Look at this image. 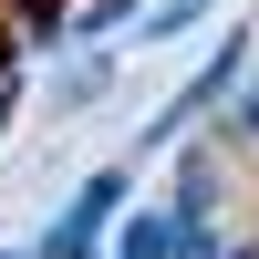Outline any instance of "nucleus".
I'll return each instance as SVG.
<instances>
[{
  "label": "nucleus",
  "mask_w": 259,
  "mask_h": 259,
  "mask_svg": "<svg viewBox=\"0 0 259 259\" xmlns=\"http://www.w3.org/2000/svg\"><path fill=\"white\" fill-rule=\"evenodd\" d=\"M124 197H135V187H124V166H94V177L73 187V218L41 239V259H94V228H104V218H124Z\"/></svg>",
  "instance_id": "nucleus-1"
},
{
  "label": "nucleus",
  "mask_w": 259,
  "mask_h": 259,
  "mask_svg": "<svg viewBox=\"0 0 259 259\" xmlns=\"http://www.w3.org/2000/svg\"><path fill=\"white\" fill-rule=\"evenodd\" d=\"M207 207H218V166H207V156H177V228L207 218Z\"/></svg>",
  "instance_id": "nucleus-2"
},
{
  "label": "nucleus",
  "mask_w": 259,
  "mask_h": 259,
  "mask_svg": "<svg viewBox=\"0 0 259 259\" xmlns=\"http://www.w3.org/2000/svg\"><path fill=\"white\" fill-rule=\"evenodd\" d=\"M207 21V0H156V11L135 21V41H177V31H197Z\"/></svg>",
  "instance_id": "nucleus-3"
},
{
  "label": "nucleus",
  "mask_w": 259,
  "mask_h": 259,
  "mask_svg": "<svg viewBox=\"0 0 259 259\" xmlns=\"http://www.w3.org/2000/svg\"><path fill=\"white\" fill-rule=\"evenodd\" d=\"M177 249V218H124V259H166Z\"/></svg>",
  "instance_id": "nucleus-4"
},
{
  "label": "nucleus",
  "mask_w": 259,
  "mask_h": 259,
  "mask_svg": "<svg viewBox=\"0 0 259 259\" xmlns=\"http://www.w3.org/2000/svg\"><path fill=\"white\" fill-rule=\"evenodd\" d=\"M166 259H228V249H218V228H207V218H187V228H177V249H166Z\"/></svg>",
  "instance_id": "nucleus-5"
},
{
  "label": "nucleus",
  "mask_w": 259,
  "mask_h": 259,
  "mask_svg": "<svg viewBox=\"0 0 259 259\" xmlns=\"http://www.w3.org/2000/svg\"><path fill=\"white\" fill-rule=\"evenodd\" d=\"M239 135L259 145V83H249V94H239Z\"/></svg>",
  "instance_id": "nucleus-6"
},
{
  "label": "nucleus",
  "mask_w": 259,
  "mask_h": 259,
  "mask_svg": "<svg viewBox=\"0 0 259 259\" xmlns=\"http://www.w3.org/2000/svg\"><path fill=\"white\" fill-rule=\"evenodd\" d=\"M0 259H41V249H0Z\"/></svg>",
  "instance_id": "nucleus-7"
},
{
  "label": "nucleus",
  "mask_w": 259,
  "mask_h": 259,
  "mask_svg": "<svg viewBox=\"0 0 259 259\" xmlns=\"http://www.w3.org/2000/svg\"><path fill=\"white\" fill-rule=\"evenodd\" d=\"M228 259H259V249H228Z\"/></svg>",
  "instance_id": "nucleus-8"
}]
</instances>
